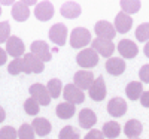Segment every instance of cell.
<instances>
[{
	"mask_svg": "<svg viewBox=\"0 0 149 139\" xmlns=\"http://www.w3.org/2000/svg\"><path fill=\"white\" fill-rule=\"evenodd\" d=\"M143 132V126L139 120H128L124 126V133L127 135V138H139Z\"/></svg>",
	"mask_w": 149,
	"mask_h": 139,
	"instance_id": "7402d4cb",
	"label": "cell"
},
{
	"mask_svg": "<svg viewBox=\"0 0 149 139\" xmlns=\"http://www.w3.org/2000/svg\"><path fill=\"white\" fill-rule=\"evenodd\" d=\"M94 82V73L91 70H78L73 75V84L81 90H90V87Z\"/></svg>",
	"mask_w": 149,
	"mask_h": 139,
	"instance_id": "30bf717a",
	"label": "cell"
},
{
	"mask_svg": "<svg viewBox=\"0 0 149 139\" xmlns=\"http://www.w3.org/2000/svg\"><path fill=\"white\" fill-rule=\"evenodd\" d=\"M139 100H140L142 106H145V108H149V91H143Z\"/></svg>",
	"mask_w": 149,
	"mask_h": 139,
	"instance_id": "8d00e7d4",
	"label": "cell"
},
{
	"mask_svg": "<svg viewBox=\"0 0 149 139\" xmlns=\"http://www.w3.org/2000/svg\"><path fill=\"white\" fill-rule=\"evenodd\" d=\"M9 37H10V24L8 21H2L0 22V44L8 42Z\"/></svg>",
	"mask_w": 149,
	"mask_h": 139,
	"instance_id": "d6a6232c",
	"label": "cell"
},
{
	"mask_svg": "<svg viewBox=\"0 0 149 139\" xmlns=\"http://www.w3.org/2000/svg\"><path fill=\"white\" fill-rule=\"evenodd\" d=\"M49 39L57 46H63L67 42V27L63 22H57L49 29Z\"/></svg>",
	"mask_w": 149,
	"mask_h": 139,
	"instance_id": "9c48e42d",
	"label": "cell"
},
{
	"mask_svg": "<svg viewBox=\"0 0 149 139\" xmlns=\"http://www.w3.org/2000/svg\"><path fill=\"white\" fill-rule=\"evenodd\" d=\"M36 133L31 127V124L24 123L21 124V127L18 129V139H34Z\"/></svg>",
	"mask_w": 149,
	"mask_h": 139,
	"instance_id": "4dcf8cb0",
	"label": "cell"
},
{
	"mask_svg": "<svg viewBox=\"0 0 149 139\" xmlns=\"http://www.w3.org/2000/svg\"><path fill=\"white\" fill-rule=\"evenodd\" d=\"M8 61V54H6V49H3L2 46H0V66L6 65Z\"/></svg>",
	"mask_w": 149,
	"mask_h": 139,
	"instance_id": "74e56055",
	"label": "cell"
},
{
	"mask_svg": "<svg viewBox=\"0 0 149 139\" xmlns=\"http://www.w3.org/2000/svg\"><path fill=\"white\" fill-rule=\"evenodd\" d=\"M34 17L39 21H49L54 17V5L51 2H39L34 8Z\"/></svg>",
	"mask_w": 149,
	"mask_h": 139,
	"instance_id": "4fadbf2b",
	"label": "cell"
},
{
	"mask_svg": "<svg viewBox=\"0 0 149 139\" xmlns=\"http://www.w3.org/2000/svg\"><path fill=\"white\" fill-rule=\"evenodd\" d=\"M139 78H140L142 82L149 84V65H145V66L140 67V70H139Z\"/></svg>",
	"mask_w": 149,
	"mask_h": 139,
	"instance_id": "e575fe53",
	"label": "cell"
},
{
	"mask_svg": "<svg viewBox=\"0 0 149 139\" xmlns=\"http://www.w3.org/2000/svg\"><path fill=\"white\" fill-rule=\"evenodd\" d=\"M24 3H26L27 6H31V5H34L36 2H34V0H29V2H24Z\"/></svg>",
	"mask_w": 149,
	"mask_h": 139,
	"instance_id": "60d3db41",
	"label": "cell"
},
{
	"mask_svg": "<svg viewBox=\"0 0 149 139\" xmlns=\"http://www.w3.org/2000/svg\"><path fill=\"white\" fill-rule=\"evenodd\" d=\"M106 70L113 77H119L125 70V61L121 57H110L106 61Z\"/></svg>",
	"mask_w": 149,
	"mask_h": 139,
	"instance_id": "ac0fdd59",
	"label": "cell"
},
{
	"mask_svg": "<svg viewBox=\"0 0 149 139\" xmlns=\"http://www.w3.org/2000/svg\"><path fill=\"white\" fill-rule=\"evenodd\" d=\"M102 132H103L104 138H107V139H115V138H118V136L121 135V126H119V123H116V121H106V123L103 124Z\"/></svg>",
	"mask_w": 149,
	"mask_h": 139,
	"instance_id": "d4e9b609",
	"label": "cell"
},
{
	"mask_svg": "<svg viewBox=\"0 0 149 139\" xmlns=\"http://www.w3.org/2000/svg\"><path fill=\"white\" fill-rule=\"evenodd\" d=\"M136 39L139 42H149V22H142L136 29Z\"/></svg>",
	"mask_w": 149,
	"mask_h": 139,
	"instance_id": "f1b7e54d",
	"label": "cell"
},
{
	"mask_svg": "<svg viewBox=\"0 0 149 139\" xmlns=\"http://www.w3.org/2000/svg\"><path fill=\"white\" fill-rule=\"evenodd\" d=\"M143 53H145V55L149 58V42H146V45L143 46Z\"/></svg>",
	"mask_w": 149,
	"mask_h": 139,
	"instance_id": "ab89813d",
	"label": "cell"
},
{
	"mask_svg": "<svg viewBox=\"0 0 149 139\" xmlns=\"http://www.w3.org/2000/svg\"><path fill=\"white\" fill-rule=\"evenodd\" d=\"M128 139H140V138H128Z\"/></svg>",
	"mask_w": 149,
	"mask_h": 139,
	"instance_id": "b9f144b4",
	"label": "cell"
},
{
	"mask_svg": "<svg viewBox=\"0 0 149 139\" xmlns=\"http://www.w3.org/2000/svg\"><path fill=\"white\" fill-rule=\"evenodd\" d=\"M69 41H70V46L74 48V49H84L88 44L93 42L90 30H86L84 27L73 29L72 33H70V39Z\"/></svg>",
	"mask_w": 149,
	"mask_h": 139,
	"instance_id": "6da1fadb",
	"label": "cell"
},
{
	"mask_svg": "<svg viewBox=\"0 0 149 139\" xmlns=\"http://www.w3.org/2000/svg\"><path fill=\"white\" fill-rule=\"evenodd\" d=\"M24 70V65H22V57L21 58H14L9 65H8V72L10 75H19Z\"/></svg>",
	"mask_w": 149,
	"mask_h": 139,
	"instance_id": "1f68e13d",
	"label": "cell"
},
{
	"mask_svg": "<svg viewBox=\"0 0 149 139\" xmlns=\"http://www.w3.org/2000/svg\"><path fill=\"white\" fill-rule=\"evenodd\" d=\"M30 53L33 55H36L40 61L46 63L52 58V54H51V49H49V45L45 42V41H34L31 45H30Z\"/></svg>",
	"mask_w": 149,
	"mask_h": 139,
	"instance_id": "ba28073f",
	"label": "cell"
},
{
	"mask_svg": "<svg viewBox=\"0 0 149 139\" xmlns=\"http://www.w3.org/2000/svg\"><path fill=\"white\" fill-rule=\"evenodd\" d=\"M84 139H104V135L102 130H97V129H91L88 133L85 135Z\"/></svg>",
	"mask_w": 149,
	"mask_h": 139,
	"instance_id": "d590c367",
	"label": "cell"
},
{
	"mask_svg": "<svg viewBox=\"0 0 149 139\" xmlns=\"http://www.w3.org/2000/svg\"><path fill=\"white\" fill-rule=\"evenodd\" d=\"M63 97L66 99V102L72 103V105H79L85 100V94L81 88H78L74 84H67L63 88Z\"/></svg>",
	"mask_w": 149,
	"mask_h": 139,
	"instance_id": "52a82bcc",
	"label": "cell"
},
{
	"mask_svg": "<svg viewBox=\"0 0 149 139\" xmlns=\"http://www.w3.org/2000/svg\"><path fill=\"white\" fill-rule=\"evenodd\" d=\"M76 63L84 70L95 67L98 65V54L93 48H84L82 51H79L78 55H76Z\"/></svg>",
	"mask_w": 149,
	"mask_h": 139,
	"instance_id": "7a4b0ae2",
	"label": "cell"
},
{
	"mask_svg": "<svg viewBox=\"0 0 149 139\" xmlns=\"http://www.w3.org/2000/svg\"><path fill=\"white\" fill-rule=\"evenodd\" d=\"M0 15H2V6H0Z\"/></svg>",
	"mask_w": 149,
	"mask_h": 139,
	"instance_id": "7bdbcfd3",
	"label": "cell"
},
{
	"mask_svg": "<svg viewBox=\"0 0 149 139\" xmlns=\"http://www.w3.org/2000/svg\"><path fill=\"white\" fill-rule=\"evenodd\" d=\"M113 27H115L116 33H122V34L128 33L130 29L133 27V18H131V15H127V14H124V12H119V14L115 17Z\"/></svg>",
	"mask_w": 149,
	"mask_h": 139,
	"instance_id": "2e32d148",
	"label": "cell"
},
{
	"mask_svg": "<svg viewBox=\"0 0 149 139\" xmlns=\"http://www.w3.org/2000/svg\"><path fill=\"white\" fill-rule=\"evenodd\" d=\"M91 48L98 54V57H106L110 58L112 54L115 53V44L112 41H106V39H93L91 42Z\"/></svg>",
	"mask_w": 149,
	"mask_h": 139,
	"instance_id": "8992f818",
	"label": "cell"
},
{
	"mask_svg": "<svg viewBox=\"0 0 149 139\" xmlns=\"http://www.w3.org/2000/svg\"><path fill=\"white\" fill-rule=\"evenodd\" d=\"M143 93V84L139 81H131L125 87V94L130 100H139Z\"/></svg>",
	"mask_w": 149,
	"mask_h": 139,
	"instance_id": "cb8c5ba5",
	"label": "cell"
},
{
	"mask_svg": "<svg viewBox=\"0 0 149 139\" xmlns=\"http://www.w3.org/2000/svg\"><path fill=\"white\" fill-rule=\"evenodd\" d=\"M55 114L57 117L61 120H69L72 118L74 114H76V106L69 103V102H63V103H58L55 108Z\"/></svg>",
	"mask_w": 149,
	"mask_h": 139,
	"instance_id": "603a6c76",
	"label": "cell"
},
{
	"mask_svg": "<svg viewBox=\"0 0 149 139\" xmlns=\"http://www.w3.org/2000/svg\"><path fill=\"white\" fill-rule=\"evenodd\" d=\"M106 93H107V88H106V82H104L103 77L95 78L93 85L90 87V90H88L90 97L93 100H95V102H102V100L106 97Z\"/></svg>",
	"mask_w": 149,
	"mask_h": 139,
	"instance_id": "7c38bea8",
	"label": "cell"
},
{
	"mask_svg": "<svg viewBox=\"0 0 149 139\" xmlns=\"http://www.w3.org/2000/svg\"><path fill=\"white\" fill-rule=\"evenodd\" d=\"M107 112L110 114L112 117H115V118L122 117L124 114L127 112V102L124 99H121V97L110 99L109 103H107Z\"/></svg>",
	"mask_w": 149,
	"mask_h": 139,
	"instance_id": "5bb4252c",
	"label": "cell"
},
{
	"mask_svg": "<svg viewBox=\"0 0 149 139\" xmlns=\"http://www.w3.org/2000/svg\"><path fill=\"white\" fill-rule=\"evenodd\" d=\"M81 135H79V130L73 126H66L60 130V135H58V139H79Z\"/></svg>",
	"mask_w": 149,
	"mask_h": 139,
	"instance_id": "83f0119b",
	"label": "cell"
},
{
	"mask_svg": "<svg viewBox=\"0 0 149 139\" xmlns=\"http://www.w3.org/2000/svg\"><path fill=\"white\" fill-rule=\"evenodd\" d=\"M94 32H95V34H97L98 39L112 41V39H115V36H116V30H115V27H113V24L109 22V21H104V20L95 22Z\"/></svg>",
	"mask_w": 149,
	"mask_h": 139,
	"instance_id": "5b68a950",
	"label": "cell"
},
{
	"mask_svg": "<svg viewBox=\"0 0 149 139\" xmlns=\"http://www.w3.org/2000/svg\"><path fill=\"white\" fill-rule=\"evenodd\" d=\"M24 51H26V46L22 39H19L18 36H10L6 42V54L12 55L14 58H21V55H24Z\"/></svg>",
	"mask_w": 149,
	"mask_h": 139,
	"instance_id": "8fae6325",
	"label": "cell"
},
{
	"mask_svg": "<svg viewBox=\"0 0 149 139\" xmlns=\"http://www.w3.org/2000/svg\"><path fill=\"white\" fill-rule=\"evenodd\" d=\"M18 132L12 127V126H5L0 129V139H17Z\"/></svg>",
	"mask_w": 149,
	"mask_h": 139,
	"instance_id": "836d02e7",
	"label": "cell"
},
{
	"mask_svg": "<svg viewBox=\"0 0 149 139\" xmlns=\"http://www.w3.org/2000/svg\"><path fill=\"white\" fill-rule=\"evenodd\" d=\"M31 127L34 130V133L37 136H46L51 133V129H52V126L51 123H49L46 118H42V117H36L31 123Z\"/></svg>",
	"mask_w": 149,
	"mask_h": 139,
	"instance_id": "44dd1931",
	"label": "cell"
},
{
	"mask_svg": "<svg viewBox=\"0 0 149 139\" xmlns=\"http://www.w3.org/2000/svg\"><path fill=\"white\" fill-rule=\"evenodd\" d=\"M118 53L121 54L122 58H134L139 53V48L133 41L130 39H122L118 44Z\"/></svg>",
	"mask_w": 149,
	"mask_h": 139,
	"instance_id": "e0dca14e",
	"label": "cell"
},
{
	"mask_svg": "<svg viewBox=\"0 0 149 139\" xmlns=\"http://www.w3.org/2000/svg\"><path fill=\"white\" fill-rule=\"evenodd\" d=\"M5 117H6V112H5V109L2 106H0V123L5 121Z\"/></svg>",
	"mask_w": 149,
	"mask_h": 139,
	"instance_id": "f35d334b",
	"label": "cell"
},
{
	"mask_svg": "<svg viewBox=\"0 0 149 139\" xmlns=\"http://www.w3.org/2000/svg\"><path fill=\"white\" fill-rule=\"evenodd\" d=\"M24 111H26V114H29V115H33L34 117V115L39 114L40 105L37 103L33 97H30V99H27L26 102H24Z\"/></svg>",
	"mask_w": 149,
	"mask_h": 139,
	"instance_id": "f546056e",
	"label": "cell"
},
{
	"mask_svg": "<svg viewBox=\"0 0 149 139\" xmlns=\"http://www.w3.org/2000/svg\"><path fill=\"white\" fill-rule=\"evenodd\" d=\"M119 5H121L122 12L127 14V15L136 14V12L140 9V2L139 0H122V2H119Z\"/></svg>",
	"mask_w": 149,
	"mask_h": 139,
	"instance_id": "4316f807",
	"label": "cell"
},
{
	"mask_svg": "<svg viewBox=\"0 0 149 139\" xmlns=\"http://www.w3.org/2000/svg\"><path fill=\"white\" fill-rule=\"evenodd\" d=\"M22 65H24V73H42L45 69V63L40 61L31 53H27L22 55Z\"/></svg>",
	"mask_w": 149,
	"mask_h": 139,
	"instance_id": "3957f363",
	"label": "cell"
},
{
	"mask_svg": "<svg viewBox=\"0 0 149 139\" xmlns=\"http://www.w3.org/2000/svg\"><path fill=\"white\" fill-rule=\"evenodd\" d=\"M78 120H79V126L82 129H86V130H91L94 127V124L97 123V115L95 112L90 108H85L82 111H79V115H78Z\"/></svg>",
	"mask_w": 149,
	"mask_h": 139,
	"instance_id": "9a60e30c",
	"label": "cell"
},
{
	"mask_svg": "<svg viewBox=\"0 0 149 139\" xmlns=\"http://www.w3.org/2000/svg\"><path fill=\"white\" fill-rule=\"evenodd\" d=\"M29 91H30V97H33L39 105L48 106L49 103H51V96H49V93L46 90V85L36 82L29 88Z\"/></svg>",
	"mask_w": 149,
	"mask_h": 139,
	"instance_id": "277c9868",
	"label": "cell"
},
{
	"mask_svg": "<svg viewBox=\"0 0 149 139\" xmlns=\"http://www.w3.org/2000/svg\"><path fill=\"white\" fill-rule=\"evenodd\" d=\"M29 17H30L29 6L24 2H15L14 6H12V18L18 22H22V21L29 20Z\"/></svg>",
	"mask_w": 149,
	"mask_h": 139,
	"instance_id": "ffe728a7",
	"label": "cell"
},
{
	"mask_svg": "<svg viewBox=\"0 0 149 139\" xmlns=\"http://www.w3.org/2000/svg\"><path fill=\"white\" fill-rule=\"evenodd\" d=\"M63 82H61L58 78H52L49 79V82L46 84V90L49 93V96H51V99H57L60 97V94L63 93Z\"/></svg>",
	"mask_w": 149,
	"mask_h": 139,
	"instance_id": "484cf974",
	"label": "cell"
},
{
	"mask_svg": "<svg viewBox=\"0 0 149 139\" xmlns=\"http://www.w3.org/2000/svg\"><path fill=\"white\" fill-rule=\"evenodd\" d=\"M61 15H63L64 18L67 20H74V18H78L81 15V5L78 2H66L63 3V6H61Z\"/></svg>",
	"mask_w": 149,
	"mask_h": 139,
	"instance_id": "d6986e66",
	"label": "cell"
}]
</instances>
